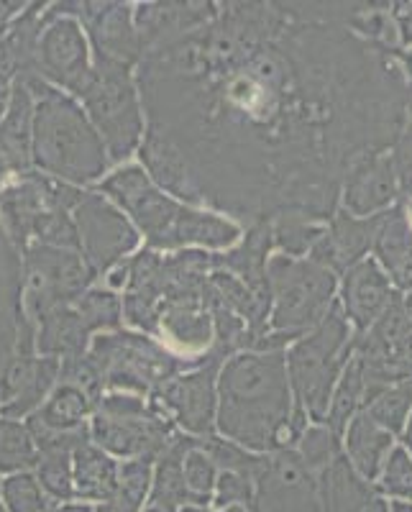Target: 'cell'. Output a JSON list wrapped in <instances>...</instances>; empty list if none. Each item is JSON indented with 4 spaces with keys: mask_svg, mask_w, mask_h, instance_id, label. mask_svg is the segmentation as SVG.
<instances>
[{
    "mask_svg": "<svg viewBox=\"0 0 412 512\" xmlns=\"http://www.w3.org/2000/svg\"><path fill=\"white\" fill-rule=\"evenodd\" d=\"M215 505L228 507V505H254V482H249L241 474L223 472L218 479V497H215Z\"/></svg>",
    "mask_w": 412,
    "mask_h": 512,
    "instance_id": "cell-37",
    "label": "cell"
},
{
    "mask_svg": "<svg viewBox=\"0 0 412 512\" xmlns=\"http://www.w3.org/2000/svg\"><path fill=\"white\" fill-rule=\"evenodd\" d=\"M272 236L277 239V244L287 251V254H305L308 246H313L315 241L323 236L320 228H315L308 221H295V218H282V221H274Z\"/></svg>",
    "mask_w": 412,
    "mask_h": 512,
    "instance_id": "cell-34",
    "label": "cell"
},
{
    "mask_svg": "<svg viewBox=\"0 0 412 512\" xmlns=\"http://www.w3.org/2000/svg\"><path fill=\"white\" fill-rule=\"evenodd\" d=\"M3 497L11 512H44L47 500L41 495L39 482L29 474H18L3 482Z\"/></svg>",
    "mask_w": 412,
    "mask_h": 512,
    "instance_id": "cell-33",
    "label": "cell"
},
{
    "mask_svg": "<svg viewBox=\"0 0 412 512\" xmlns=\"http://www.w3.org/2000/svg\"><path fill=\"white\" fill-rule=\"evenodd\" d=\"M389 280L377 262L364 259L346 272L343 282V310L356 323L359 331L374 326L389 303Z\"/></svg>",
    "mask_w": 412,
    "mask_h": 512,
    "instance_id": "cell-17",
    "label": "cell"
},
{
    "mask_svg": "<svg viewBox=\"0 0 412 512\" xmlns=\"http://www.w3.org/2000/svg\"><path fill=\"white\" fill-rule=\"evenodd\" d=\"M215 369H218V361H210L203 372L177 379L175 384H169L162 395L164 402L172 408V413L192 433H205V436H210V431H213Z\"/></svg>",
    "mask_w": 412,
    "mask_h": 512,
    "instance_id": "cell-18",
    "label": "cell"
},
{
    "mask_svg": "<svg viewBox=\"0 0 412 512\" xmlns=\"http://www.w3.org/2000/svg\"><path fill=\"white\" fill-rule=\"evenodd\" d=\"M382 492L402 502H412V459L405 448H395L382 474Z\"/></svg>",
    "mask_w": 412,
    "mask_h": 512,
    "instance_id": "cell-35",
    "label": "cell"
},
{
    "mask_svg": "<svg viewBox=\"0 0 412 512\" xmlns=\"http://www.w3.org/2000/svg\"><path fill=\"white\" fill-rule=\"evenodd\" d=\"M26 85L41 95L34 123L36 164L52 175L85 182L103 175V144L90 131L77 105L64 95L44 88L34 77H24Z\"/></svg>",
    "mask_w": 412,
    "mask_h": 512,
    "instance_id": "cell-3",
    "label": "cell"
},
{
    "mask_svg": "<svg viewBox=\"0 0 412 512\" xmlns=\"http://www.w3.org/2000/svg\"><path fill=\"white\" fill-rule=\"evenodd\" d=\"M387 213L369 218H354L351 213H336L331 228L315 241L313 262L328 272H349L361 262V256L372 249Z\"/></svg>",
    "mask_w": 412,
    "mask_h": 512,
    "instance_id": "cell-12",
    "label": "cell"
},
{
    "mask_svg": "<svg viewBox=\"0 0 412 512\" xmlns=\"http://www.w3.org/2000/svg\"><path fill=\"white\" fill-rule=\"evenodd\" d=\"M75 495L82 500H111L118 487V469L108 456H103L98 448L82 443L75 451Z\"/></svg>",
    "mask_w": 412,
    "mask_h": 512,
    "instance_id": "cell-22",
    "label": "cell"
},
{
    "mask_svg": "<svg viewBox=\"0 0 412 512\" xmlns=\"http://www.w3.org/2000/svg\"><path fill=\"white\" fill-rule=\"evenodd\" d=\"M412 408V377L405 379V382L395 384L384 390L382 395L374 397L369 405H366V415L374 420V423L387 431L389 436L392 433H400L402 425H405L407 413Z\"/></svg>",
    "mask_w": 412,
    "mask_h": 512,
    "instance_id": "cell-26",
    "label": "cell"
},
{
    "mask_svg": "<svg viewBox=\"0 0 412 512\" xmlns=\"http://www.w3.org/2000/svg\"><path fill=\"white\" fill-rule=\"evenodd\" d=\"M18 57L11 41L0 44V116H3V105H6V80L11 75V62Z\"/></svg>",
    "mask_w": 412,
    "mask_h": 512,
    "instance_id": "cell-38",
    "label": "cell"
},
{
    "mask_svg": "<svg viewBox=\"0 0 412 512\" xmlns=\"http://www.w3.org/2000/svg\"><path fill=\"white\" fill-rule=\"evenodd\" d=\"M185 461L187 464H185V469H182V474H185L187 489H190L192 495L210 500V492H213V484H215L213 461H210L208 454H205V451H200V448H190L185 456Z\"/></svg>",
    "mask_w": 412,
    "mask_h": 512,
    "instance_id": "cell-36",
    "label": "cell"
},
{
    "mask_svg": "<svg viewBox=\"0 0 412 512\" xmlns=\"http://www.w3.org/2000/svg\"><path fill=\"white\" fill-rule=\"evenodd\" d=\"M57 372V359L31 361L29 356H21V359L8 369L6 379H0V384H3V400H11L6 408H3V415L29 413L36 402L44 397V392L49 390V384L54 382Z\"/></svg>",
    "mask_w": 412,
    "mask_h": 512,
    "instance_id": "cell-20",
    "label": "cell"
},
{
    "mask_svg": "<svg viewBox=\"0 0 412 512\" xmlns=\"http://www.w3.org/2000/svg\"><path fill=\"white\" fill-rule=\"evenodd\" d=\"M44 331L39 338V349L44 354L80 356L88 333L100 326H116L118 300L108 292H93L82 303L57 308L44 315Z\"/></svg>",
    "mask_w": 412,
    "mask_h": 512,
    "instance_id": "cell-10",
    "label": "cell"
},
{
    "mask_svg": "<svg viewBox=\"0 0 412 512\" xmlns=\"http://www.w3.org/2000/svg\"><path fill=\"white\" fill-rule=\"evenodd\" d=\"M29 269V305L39 320L52 310L62 308L67 300L88 285L90 272L77 256L52 246H34L26 256Z\"/></svg>",
    "mask_w": 412,
    "mask_h": 512,
    "instance_id": "cell-9",
    "label": "cell"
},
{
    "mask_svg": "<svg viewBox=\"0 0 412 512\" xmlns=\"http://www.w3.org/2000/svg\"><path fill=\"white\" fill-rule=\"evenodd\" d=\"M182 512H208V510H203V507H185Z\"/></svg>",
    "mask_w": 412,
    "mask_h": 512,
    "instance_id": "cell-44",
    "label": "cell"
},
{
    "mask_svg": "<svg viewBox=\"0 0 412 512\" xmlns=\"http://www.w3.org/2000/svg\"><path fill=\"white\" fill-rule=\"evenodd\" d=\"M98 11H85L88 26L93 31L95 47H98L100 59H111V62L126 64L134 62L144 49L141 39L131 24H128V8L126 6H95Z\"/></svg>",
    "mask_w": 412,
    "mask_h": 512,
    "instance_id": "cell-19",
    "label": "cell"
},
{
    "mask_svg": "<svg viewBox=\"0 0 412 512\" xmlns=\"http://www.w3.org/2000/svg\"><path fill=\"white\" fill-rule=\"evenodd\" d=\"M41 70L67 88L77 90L88 77V52L80 29L72 21H59L41 39Z\"/></svg>",
    "mask_w": 412,
    "mask_h": 512,
    "instance_id": "cell-16",
    "label": "cell"
},
{
    "mask_svg": "<svg viewBox=\"0 0 412 512\" xmlns=\"http://www.w3.org/2000/svg\"><path fill=\"white\" fill-rule=\"evenodd\" d=\"M131 216L139 221L154 246H180L187 241H200L210 246H226L238 236V228L215 216H198L180 208L164 195H159L144 172L136 167L123 169L103 185Z\"/></svg>",
    "mask_w": 412,
    "mask_h": 512,
    "instance_id": "cell-4",
    "label": "cell"
},
{
    "mask_svg": "<svg viewBox=\"0 0 412 512\" xmlns=\"http://www.w3.org/2000/svg\"><path fill=\"white\" fill-rule=\"evenodd\" d=\"M374 249H377L384 267L392 272L397 285L412 290V231L410 221L400 208L384 216Z\"/></svg>",
    "mask_w": 412,
    "mask_h": 512,
    "instance_id": "cell-21",
    "label": "cell"
},
{
    "mask_svg": "<svg viewBox=\"0 0 412 512\" xmlns=\"http://www.w3.org/2000/svg\"><path fill=\"white\" fill-rule=\"evenodd\" d=\"M75 93L88 103L95 123L105 134L111 157L121 159L134 152L139 144L141 118L126 64L98 57V70L88 72Z\"/></svg>",
    "mask_w": 412,
    "mask_h": 512,
    "instance_id": "cell-7",
    "label": "cell"
},
{
    "mask_svg": "<svg viewBox=\"0 0 412 512\" xmlns=\"http://www.w3.org/2000/svg\"><path fill=\"white\" fill-rule=\"evenodd\" d=\"M349 320L343 315L341 305H333L331 313L320 320L313 336L302 338L300 344L290 354V379L297 392L300 408L310 410V415L323 420L331 400L333 384H336L338 372L343 369L351 354L349 341Z\"/></svg>",
    "mask_w": 412,
    "mask_h": 512,
    "instance_id": "cell-5",
    "label": "cell"
},
{
    "mask_svg": "<svg viewBox=\"0 0 412 512\" xmlns=\"http://www.w3.org/2000/svg\"><path fill=\"white\" fill-rule=\"evenodd\" d=\"M269 295L277 300L274 331L290 338L320 326L331 308L336 277L315 262H297L290 256H274L269 262Z\"/></svg>",
    "mask_w": 412,
    "mask_h": 512,
    "instance_id": "cell-6",
    "label": "cell"
},
{
    "mask_svg": "<svg viewBox=\"0 0 412 512\" xmlns=\"http://www.w3.org/2000/svg\"><path fill=\"white\" fill-rule=\"evenodd\" d=\"M320 512H387L372 482L356 474L346 456H338L320 472Z\"/></svg>",
    "mask_w": 412,
    "mask_h": 512,
    "instance_id": "cell-15",
    "label": "cell"
},
{
    "mask_svg": "<svg viewBox=\"0 0 412 512\" xmlns=\"http://www.w3.org/2000/svg\"><path fill=\"white\" fill-rule=\"evenodd\" d=\"M172 436L169 420L162 415H105L98 413L95 420V438L100 446L111 448L121 456H144L146 461L162 448H167V438Z\"/></svg>",
    "mask_w": 412,
    "mask_h": 512,
    "instance_id": "cell-13",
    "label": "cell"
},
{
    "mask_svg": "<svg viewBox=\"0 0 412 512\" xmlns=\"http://www.w3.org/2000/svg\"><path fill=\"white\" fill-rule=\"evenodd\" d=\"M400 24H402V31H405L407 41H412V11L410 13H402Z\"/></svg>",
    "mask_w": 412,
    "mask_h": 512,
    "instance_id": "cell-39",
    "label": "cell"
},
{
    "mask_svg": "<svg viewBox=\"0 0 412 512\" xmlns=\"http://www.w3.org/2000/svg\"><path fill=\"white\" fill-rule=\"evenodd\" d=\"M0 512H3V507H0Z\"/></svg>",
    "mask_w": 412,
    "mask_h": 512,
    "instance_id": "cell-46",
    "label": "cell"
},
{
    "mask_svg": "<svg viewBox=\"0 0 412 512\" xmlns=\"http://www.w3.org/2000/svg\"><path fill=\"white\" fill-rule=\"evenodd\" d=\"M218 428L254 451H282L295 438L282 351H249L223 367Z\"/></svg>",
    "mask_w": 412,
    "mask_h": 512,
    "instance_id": "cell-2",
    "label": "cell"
},
{
    "mask_svg": "<svg viewBox=\"0 0 412 512\" xmlns=\"http://www.w3.org/2000/svg\"><path fill=\"white\" fill-rule=\"evenodd\" d=\"M39 479L41 487L47 489L54 500H70V497H75V489H72L70 451H41Z\"/></svg>",
    "mask_w": 412,
    "mask_h": 512,
    "instance_id": "cell-31",
    "label": "cell"
},
{
    "mask_svg": "<svg viewBox=\"0 0 412 512\" xmlns=\"http://www.w3.org/2000/svg\"><path fill=\"white\" fill-rule=\"evenodd\" d=\"M400 180L392 154H372L361 159L346 177V213L354 218L374 216L397 198Z\"/></svg>",
    "mask_w": 412,
    "mask_h": 512,
    "instance_id": "cell-14",
    "label": "cell"
},
{
    "mask_svg": "<svg viewBox=\"0 0 412 512\" xmlns=\"http://www.w3.org/2000/svg\"><path fill=\"white\" fill-rule=\"evenodd\" d=\"M226 512H254V510H251V507H244V505H233V507H228Z\"/></svg>",
    "mask_w": 412,
    "mask_h": 512,
    "instance_id": "cell-42",
    "label": "cell"
},
{
    "mask_svg": "<svg viewBox=\"0 0 412 512\" xmlns=\"http://www.w3.org/2000/svg\"><path fill=\"white\" fill-rule=\"evenodd\" d=\"M305 3H236L139 67L154 180L251 226L333 216L346 169L400 139L392 64Z\"/></svg>",
    "mask_w": 412,
    "mask_h": 512,
    "instance_id": "cell-1",
    "label": "cell"
},
{
    "mask_svg": "<svg viewBox=\"0 0 412 512\" xmlns=\"http://www.w3.org/2000/svg\"><path fill=\"white\" fill-rule=\"evenodd\" d=\"M389 443H392V436H389L387 431H382V428L366 415V410L351 420L349 456L356 474H359L361 479H366V482L377 479Z\"/></svg>",
    "mask_w": 412,
    "mask_h": 512,
    "instance_id": "cell-23",
    "label": "cell"
},
{
    "mask_svg": "<svg viewBox=\"0 0 412 512\" xmlns=\"http://www.w3.org/2000/svg\"><path fill=\"white\" fill-rule=\"evenodd\" d=\"M90 405H93V400L85 392L72 387V384H62L47 408L36 413V418L47 428H52V431H70V428L80 423L82 415L88 413Z\"/></svg>",
    "mask_w": 412,
    "mask_h": 512,
    "instance_id": "cell-27",
    "label": "cell"
},
{
    "mask_svg": "<svg viewBox=\"0 0 412 512\" xmlns=\"http://www.w3.org/2000/svg\"><path fill=\"white\" fill-rule=\"evenodd\" d=\"M190 448H198V441H177L175 446L169 448L164 454L162 464H159L157 482H154V495H151V507H159L164 512H175L177 505L182 502H208L205 497L192 495L185 484V474H182V459L187 456Z\"/></svg>",
    "mask_w": 412,
    "mask_h": 512,
    "instance_id": "cell-24",
    "label": "cell"
},
{
    "mask_svg": "<svg viewBox=\"0 0 412 512\" xmlns=\"http://www.w3.org/2000/svg\"><path fill=\"white\" fill-rule=\"evenodd\" d=\"M36 464V451L31 446L29 433L18 423L0 420V469H24V466Z\"/></svg>",
    "mask_w": 412,
    "mask_h": 512,
    "instance_id": "cell-30",
    "label": "cell"
},
{
    "mask_svg": "<svg viewBox=\"0 0 412 512\" xmlns=\"http://www.w3.org/2000/svg\"><path fill=\"white\" fill-rule=\"evenodd\" d=\"M364 400V374H361V361L354 359L343 372L341 384H338V392L333 397V408H331V431L343 433L346 425H349V418L354 415V410L359 408V402Z\"/></svg>",
    "mask_w": 412,
    "mask_h": 512,
    "instance_id": "cell-29",
    "label": "cell"
},
{
    "mask_svg": "<svg viewBox=\"0 0 412 512\" xmlns=\"http://www.w3.org/2000/svg\"><path fill=\"white\" fill-rule=\"evenodd\" d=\"M405 443L410 446V451H412V418H410V428H407V433H405Z\"/></svg>",
    "mask_w": 412,
    "mask_h": 512,
    "instance_id": "cell-43",
    "label": "cell"
},
{
    "mask_svg": "<svg viewBox=\"0 0 412 512\" xmlns=\"http://www.w3.org/2000/svg\"><path fill=\"white\" fill-rule=\"evenodd\" d=\"M75 216L77 223H80L93 272H105L126 251L134 249L136 233L123 221V216H118L116 210L111 205H105L98 195L80 198Z\"/></svg>",
    "mask_w": 412,
    "mask_h": 512,
    "instance_id": "cell-11",
    "label": "cell"
},
{
    "mask_svg": "<svg viewBox=\"0 0 412 512\" xmlns=\"http://www.w3.org/2000/svg\"><path fill=\"white\" fill-rule=\"evenodd\" d=\"M389 512H412V502H392V505H389Z\"/></svg>",
    "mask_w": 412,
    "mask_h": 512,
    "instance_id": "cell-40",
    "label": "cell"
},
{
    "mask_svg": "<svg viewBox=\"0 0 412 512\" xmlns=\"http://www.w3.org/2000/svg\"><path fill=\"white\" fill-rule=\"evenodd\" d=\"M54 512H93L90 507H62V510H54Z\"/></svg>",
    "mask_w": 412,
    "mask_h": 512,
    "instance_id": "cell-41",
    "label": "cell"
},
{
    "mask_svg": "<svg viewBox=\"0 0 412 512\" xmlns=\"http://www.w3.org/2000/svg\"><path fill=\"white\" fill-rule=\"evenodd\" d=\"M149 461L139 459L123 466L121 477H118L116 495L111 500H105L98 512H139L141 502H144L146 487H149Z\"/></svg>",
    "mask_w": 412,
    "mask_h": 512,
    "instance_id": "cell-28",
    "label": "cell"
},
{
    "mask_svg": "<svg viewBox=\"0 0 412 512\" xmlns=\"http://www.w3.org/2000/svg\"><path fill=\"white\" fill-rule=\"evenodd\" d=\"M338 456H341V446H338V436L331 428H320L318 425V428H310L302 436L300 459L308 472H315V469L323 472L325 466L331 464L333 459H338Z\"/></svg>",
    "mask_w": 412,
    "mask_h": 512,
    "instance_id": "cell-32",
    "label": "cell"
},
{
    "mask_svg": "<svg viewBox=\"0 0 412 512\" xmlns=\"http://www.w3.org/2000/svg\"><path fill=\"white\" fill-rule=\"evenodd\" d=\"M18 264L11 246L0 233V372L11 361L18 326Z\"/></svg>",
    "mask_w": 412,
    "mask_h": 512,
    "instance_id": "cell-25",
    "label": "cell"
},
{
    "mask_svg": "<svg viewBox=\"0 0 412 512\" xmlns=\"http://www.w3.org/2000/svg\"><path fill=\"white\" fill-rule=\"evenodd\" d=\"M146 512H164V510H159V507H151V510H146Z\"/></svg>",
    "mask_w": 412,
    "mask_h": 512,
    "instance_id": "cell-45",
    "label": "cell"
},
{
    "mask_svg": "<svg viewBox=\"0 0 412 512\" xmlns=\"http://www.w3.org/2000/svg\"><path fill=\"white\" fill-rule=\"evenodd\" d=\"M100 384L111 382L121 387L149 390L177 372L180 361L159 351L157 346L136 336H105L98 338L90 356Z\"/></svg>",
    "mask_w": 412,
    "mask_h": 512,
    "instance_id": "cell-8",
    "label": "cell"
}]
</instances>
